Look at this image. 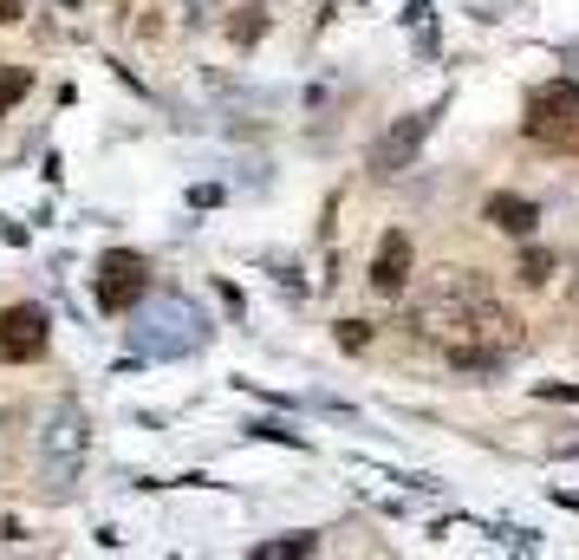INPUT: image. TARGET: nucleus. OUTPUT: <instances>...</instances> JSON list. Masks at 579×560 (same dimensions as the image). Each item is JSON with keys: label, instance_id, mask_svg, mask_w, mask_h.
<instances>
[{"label": "nucleus", "instance_id": "obj_1", "mask_svg": "<svg viewBox=\"0 0 579 560\" xmlns=\"http://www.w3.org/2000/svg\"><path fill=\"white\" fill-rule=\"evenodd\" d=\"M521 124H528V137H541V144H574L579 137V85L574 78H547V85H534Z\"/></svg>", "mask_w": 579, "mask_h": 560}, {"label": "nucleus", "instance_id": "obj_2", "mask_svg": "<svg viewBox=\"0 0 579 560\" xmlns=\"http://www.w3.org/2000/svg\"><path fill=\"white\" fill-rule=\"evenodd\" d=\"M143 294H150V261L130 254V248H111V254L98 261V307H104V313H130Z\"/></svg>", "mask_w": 579, "mask_h": 560}, {"label": "nucleus", "instance_id": "obj_3", "mask_svg": "<svg viewBox=\"0 0 579 560\" xmlns=\"http://www.w3.org/2000/svg\"><path fill=\"white\" fill-rule=\"evenodd\" d=\"M46 346H52L46 307H33V300L0 307V359H7V365H33V359H46Z\"/></svg>", "mask_w": 579, "mask_h": 560}, {"label": "nucleus", "instance_id": "obj_4", "mask_svg": "<svg viewBox=\"0 0 579 560\" xmlns=\"http://www.w3.org/2000/svg\"><path fill=\"white\" fill-rule=\"evenodd\" d=\"M424 137H430V111H404V117L372 144V176H398V170H411V157L424 150Z\"/></svg>", "mask_w": 579, "mask_h": 560}, {"label": "nucleus", "instance_id": "obj_5", "mask_svg": "<svg viewBox=\"0 0 579 560\" xmlns=\"http://www.w3.org/2000/svg\"><path fill=\"white\" fill-rule=\"evenodd\" d=\"M404 287H411V235L391 228L372 254V294H404Z\"/></svg>", "mask_w": 579, "mask_h": 560}, {"label": "nucleus", "instance_id": "obj_6", "mask_svg": "<svg viewBox=\"0 0 579 560\" xmlns=\"http://www.w3.org/2000/svg\"><path fill=\"white\" fill-rule=\"evenodd\" d=\"M482 215H489V222H495V228H502V235H515V241H528V235H534V228H541V209H534V202H528V196H515V189H495V196H489V209H482Z\"/></svg>", "mask_w": 579, "mask_h": 560}, {"label": "nucleus", "instance_id": "obj_7", "mask_svg": "<svg viewBox=\"0 0 579 560\" xmlns=\"http://www.w3.org/2000/svg\"><path fill=\"white\" fill-rule=\"evenodd\" d=\"M261 33H267V7H261V0H254V7H235V13H228V39H235L241 52H248V46H261Z\"/></svg>", "mask_w": 579, "mask_h": 560}, {"label": "nucleus", "instance_id": "obj_8", "mask_svg": "<svg viewBox=\"0 0 579 560\" xmlns=\"http://www.w3.org/2000/svg\"><path fill=\"white\" fill-rule=\"evenodd\" d=\"M319 548V535H293V542H267V548H254L261 560H300V555H313Z\"/></svg>", "mask_w": 579, "mask_h": 560}, {"label": "nucleus", "instance_id": "obj_9", "mask_svg": "<svg viewBox=\"0 0 579 560\" xmlns=\"http://www.w3.org/2000/svg\"><path fill=\"white\" fill-rule=\"evenodd\" d=\"M515 274H521V281H528V287H541V281H547V274H554V254H547V248H528V254H521V267H515Z\"/></svg>", "mask_w": 579, "mask_h": 560}, {"label": "nucleus", "instance_id": "obj_10", "mask_svg": "<svg viewBox=\"0 0 579 560\" xmlns=\"http://www.w3.org/2000/svg\"><path fill=\"white\" fill-rule=\"evenodd\" d=\"M339 346H345L352 359H358V352H372V326H365V320H339Z\"/></svg>", "mask_w": 579, "mask_h": 560}, {"label": "nucleus", "instance_id": "obj_11", "mask_svg": "<svg viewBox=\"0 0 579 560\" xmlns=\"http://www.w3.org/2000/svg\"><path fill=\"white\" fill-rule=\"evenodd\" d=\"M26 85H33L26 72H0V117H7V104H13V98H26Z\"/></svg>", "mask_w": 579, "mask_h": 560}, {"label": "nucleus", "instance_id": "obj_12", "mask_svg": "<svg viewBox=\"0 0 579 560\" xmlns=\"http://www.w3.org/2000/svg\"><path fill=\"white\" fill-rule=\"evenodd\" d=\"M20 13H26V0H0V26H13Z\"/></svg>", "mask_w": 579, "mask_h": 560}]
</instances>
